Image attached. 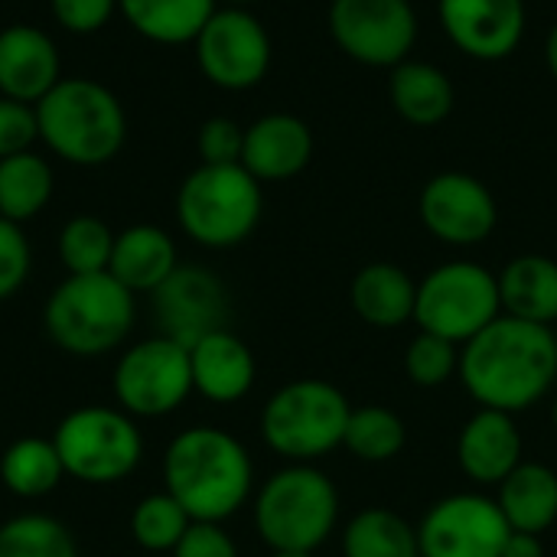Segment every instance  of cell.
<instances>
[{
  "mask_svg": "<svg viewBox=\"0 0 557 557\" xmlns=\"http://www.w3.org/2000/svg\"><path fill=\"white\" fill-rule=\"evenodd\" d=\"M457 375L480 408L506 414L529 411L557 385L555 326L503 313L460 346Z\"/></svg>",
  "mask_w": 557,
  "mask_h": 557,
  "instance_id": "cell-1",
  "label": "cell"
},
{
  "mask_svg": "<svg viewBox=\"0 0 557 557\" xmlns=\"http://www.w3.org/2000/svg\"><path fill=\"white\" fill-rule=\"evenodd\" d=\"M163 483L193 522L222 525L248 503L255 467L245 444L228 431L189 428L166 447Z\"/></svg>",
  "mask_w": 557,
  "mask_h": 557,
  "instance_id": "cell-2",
  "label": "cell"
},
{
  "mask_svg": "<svg viewBox=\"0 0 557 557\" xmlns=\"http://www.w3.org/2000/svg\"><path fill=\"white\" fill-rule=\"evenodd\" d=\"M39 144L62 163L104 166L127 144V111L121 98L85 75L62 78L36 101Z\"/></svg>",
  "mask_w": 557,
  "mask_h": 557,
  "instance_id": "cell-3",
  "label": "cell"
},
{
  "mask_svg": "<svg viewBox=\"0 0 557 557\" xmlns=\"http://www.w3.org/2000/svg\"><path fill=\"white\" fill-rule=\"evenodd\" d=\"M339 525V490L313 463H290L255 496V529L271 552H317Z\"/></svg>",
  "mask_w": 557,
  "mask_h": 557,
  "instance_id": "cell-4",
  "label": "cell"
},
{
  "mask_svg": "<svg viewBox=\"0 0 557 557\" xmlns=\"http://www.w3.org/2000/svg\"><path fill=\"white\" fill-rule=\"evenodd\" d=\"M134 294L108 271L69 274L46 300L42 323L49 339L69 356H104L134 326Z\"/></svg>",
  "mask_w": 557,
  "mask_h": 557,
  "instance_id": "cell-5",
  "label": "cell"
},
{
  "mask_svg": "<svg viewBox=\"0 0 557 557\" xmlns=\"http://www.w3.org/2000/svg\"><path fill=\"white\" fill-rule=\"evenodd\" d=\"M261 183L242 163H199L176 193V222L202 248L242 245L261 222Z\"/></svg>",
  "mask_w": 557,
  "mask_h": 557,
  "instance_id": "cell-6",
  "label": "cell"
},
{
  "mask_svg": "<svg viewBox=\"0 0 557 557\" xmlns=\"http://www.w3.org/2000/svg\"><path fill=\"white\" fill-rule=\"evenodd\" d=\"M349 414L352 405L343 388L323 379H297L268 398L261 411V437L277 457L313 463L343 447Z\"/></svg>",
  "mask_w": 557,
  "mask_h": 557,
  "instance_id": "cell-7",
  "label": "cell"
},
{
  "mask_svg": "<svg viewBox=\"0 0 557 557\" xmlns=\"http://www.w3.org/2000/svg\"><path fill=\"white\" fill-rule=\"evenodd\" d=\"M496 317H503L499 277L476 261H447L418 281L414 323L421 333L463 346Z\"/></svg>",
  "mask_w": 557,
  "mask_h": 557,
  "instance_id": "cell-8",
  "label": "cell"
},
{
  "mask_svg": "<svg viewBox=\"0 0 557 557\" xmlns=\"http://www.w3.org/2000/svg\"><path fill=\"white\" fill-rule=\"evenodd\" d=\"M69 476L88 486H111L131 476L144 457V437L127 411L78 408L62 418L52 437Z\"/></svg>",
  "mask_w": 557,
  "mask_h": 557,
  "instance_id": "cell-9",
  "label": "cell"
},
{
  "mask_svg": "<svg viewBox=\"0 0 557 557\" xmlns=\"http://www.w3.org/2000/svg\"><path fill=\"white\" fill-rule=\"evenodd\" d=\"M196 65L222 91H248L271 72L274 46L264 23L245 7H219L193 39Z\"/></svg>",
  "mask_w": 557,
  "mask_h": 557,
  "instance_id": "cell-10",
  "label": "cell"
},
{
  "mask_svg": "<svg viewBox=\"0 0 557 557\" xmlns=\"http://www.w3.org/2000/svg\"><path fill=\"white\" fill-rule=\"evenodd\" d=\"M330 36L349 59L372 69H395L411 59L418 13L411 0H333Z\"/></svg>",
  "mask_w": 557,
  "mask_h": 557,
  "instance_id": "cell-11",
  "label": "cell"
},
{
  "mask_svg": "<svg viewBox=\"0 0 557 557\" xmlns=\"http://www.w3.org/2000/svg\"><path fill=\"white\" fill-rule=\"evenodd\" d=\"M189 392H196L189 349L170 336L131 346L114 369V398L137 418H163L176 411Z\"/></svg>",
  "mask_w": 557,
  "mask_h": 557,
  "instance_id": "cell-12",
  "label": "cell"
},
{
  "mask_svg": "<svg viewBox=\"0 0 557 557\" xmlns=\"http://www.w3.org/2000/svg\"><path fill=\"white\" fill-rule=\"evenodd\" d=\"M509 535L499 503L483 493L444 496L418 525L421 557H503Z\"/></svg>",
  "mask_w": 557,
  "mask_h": 557,
  "instance_id": "cell-13",
  "label": "cell"
},
{
  "mask_svg": "<svg viewBox=\"0 0 557 557\" xmlns=\"http://www.w3.org/2000/svg\"><path fill=\"white\" fill-rule=\"evenodd\" d=\"M418 215L437 242L470 248L496 232L499 206L483 180H476L473 173L447 170L424 183Z\"/></svg>",
  "mask_w": 557,
  "mask_h": 557,
  "instance_id": "cell-14",
  "label": "cell"
},
{
  "mask_svg": "<svg viewBox=\"0 0 557 557\" xmlns=\"http://www.w3.org/2000/svg\"><path fill=\"white\" fill-rule=\"evenodd\" d=\"M447 39L476 62H503L525 39V0H437Z\"/></svg>",
  "mask_w": 557,
  "mask_h": 557,
  "instance_id": "cell-15",
  "label": "cell"
},
{
  "mask_svg": "<svg viewBox=\"0 0 557 557\" xmlns=\"http://www.w3.org/2000/svg\"><path fill=\"white\" fill-rule=\"evenodd\" d=\"M163 336L183 343L186 349L212 330H222L225 320V287L222 281L196 264H180L166 284L153 294Z\"/></svg>",
  "mask_w": 557,
  "mask_h": 557,
  "instance_id": "cell-16",
  "label": "cell"
},
{
  "mask_svg": "<svg viewBox=\"0 0 557 557\" xmlns=\"http://www.w3.org/2000/svg\"><path fill=\"white\" fill-rule=\"evenodd\" d=\"M62 82V55L55 39L33 23L0 29V98L36 104Z\"/></svg>",
  "mask_w": 557,
  "mask_h": 557,
  "instance_id": "cell-17",
  "label": "cell"
},
{
  "mask_svg": "<svg viewBox=\"0 0 557 557\" xmlns=\"http://www.w3.org/2000/svg\"><path fill=\"white\" fill-rule=\"evenodd\" d=\"M313 157V134L304 117L274 111L245 127L242 166L258 183H284L307 170Z\"/></svg>",
  "mask_w": 557,
  "mask_h": 557,
  "instance_id": "cell-18",
  "label": "cell"
},
{
  "mask_svg": "<svg viewBox=\"0 0 557 557\" xmlns=\"http://www.w3.org/2000/svg\"><path fill=\"white\" fill-rule=\"evenodd\" d=\"M457 463L476 486H499L522 463V431L516 414L476 408L457 437Z\"/></svg>",
  "mask_w": 557,
  "mask_h": 557,
  "instance_id": "cell-19",
  "label": "cell"
},
{
  "mask_svg": "<svg viewBox=\"0 0 557 557\" xmlns=\"http://www.w3.org/2000/svg\"><path fill=\"white\" fill-rule=\"evenodd\" d=\"M189 366H193V388L215 405L242 401L258 375L251 349L225 326L206 333L189 346Z\"/></svg>",
  "mask_w": 557,
  "mask_h": 557,
  "instance_id": "cell-20",
  "label": "cell"
},
{
  "mask_svg": "<svg viewBox=\"0 0 557 557\" xmlns=\"http://www.w3.org/2000/svg\"><path fill=\"white\" fill-rule=\"evenodd\" d=\"M176 268V242L160 225L140 222L114 235L108 274H114L131 294H157Z\"/></svg>",
  "mask_w": 557,
  "mask_h": 557,
  "instance_id": "cell-21",
  "label": "cell"
},
{
  "mask_svg": "<svg viewBox=\"0 0 557 557\" xmlns=\"http://www.w3.org/2000/svg\"><path fill=\"white\" fill-rule=\"evenodd\" d=\"M349 304L356 317L372 330H398L405 323H414L418 284L401 264L372 261L356 271L349 284Z\"/></svg>",
  "mask_w": 557,
  "mask_h": 557,
  "instance_id": "cell-22",
  "label": "cell"
},
{
  "mask_svg": "<svg viewBox=\"0 0 557 557\" xmlns=\"http://www.w3.org/2000/svg\"><path fill=\"white\" fill-rule=\"evenodd\" d=\"M388 72V101L401 121L414 127H437L454 114L457 88L441 65L405 59Z\"/></svg>",
  "mask_w": 557,
  "mask_h": 557,
  "instance_id": "cell-23",
  "label": "cell"
},
{
  "mask_svg": "<svg viewBox=\"0 0 557 557\" xmlns=\"http://www.w3.org/2000/svg\"><path fill=\"white\" fill-rule=\"evenodd\" d=\"M503 313L555 326L557 323V261L548 255H519L499 274Z\"/></svg>",
  "mask_w": 557,
  "mask_h": 557,
  "instance_id": "cell-24",
  "label": "cell"
},
{
  "mask_svg": "<svg viewBox=\"0 0 557 557\" xmlns=\"http://www.w3.org/2000/svg\"><path fill=\"white\" fill-rule=\"evenodd\" d=\"M496 503L512 532L542 535L557 522V473L548 463L522 460L499 483Z\"/></svg>",
  "mask_w": 557,
  "mask_h": 557,
  "instance_id": "cell-25",
  "label": "cell"
},
{
  "mask_svg": "<svg viewBox=\"0 0 557 557\" xmlns=\"http://www.w3.org/2000/svg\"><path fill=\"white\" fill-rule=\"evenodd\" d=\"M215 10L219 0H117L127 26L157 46L193 42Z\"/></svg>",
  "mask_w": 557,
  "mask_h": 557,
  "instance_id": "cell-26",
  "label": "cell"
},
{
  "mask_svg": "<svg viewBox=\"0 0 557 557\" xmlns=\"http://www.w3.org/2000/svg\"><path fill=\"white\" fill-rule=\"evenodd\" d=\"M55 189V170L49 157L23 150L0 160V215L23 225L36 219Z\"/></svg>",
  "mask_w": 557,
  "mask_h": 557,
  "instance_id": "cell-27",
  "label": "cell"
},
{
  "mask_svg": "<svg viewBox=\"0 0 557 557\" xmlns=\"http://www.w3.org/2000/svg\"><path fill=\"white\" fill-rule=\"evenodd\" d=\"M343 557H421L418 525L385 506L359 509L343 529Z\"/></svg>",
  "mask_w": 557,
  "mask_h": 557,
  "instance_id": "cell-28",
  "label": "cell"
},
{
  "mask_svg": "<svg viewBox=\"0 0 557 557\" xmlns=\"http://www.w3.org/2000/svg\"><path fill=\"white\" fill-rule=\"evenodd\" d=\"M65 476L62 457L52 441L42 437H23L13 441L0 457V480L3 486L20 499H39L49 496Z\"/></svg>",
  "mask_w": 557,
  "mask_h": 557,
  "instance_id": "cell-29",
  "label": "cell"
},
{
  "mask_svg": "<svg viewBox=\"0 0 557 557\" xmlns=\"http://www.w3.org/2000/svg\"><path fill=\"white\" fill-rule=\"evenodd\" d=\"M408 444V428L405 418L385 405H362L352 408L343 447L362 460V463H388L395 460Z\"/></svg>",
  "mask_w": 557,
  "mask_h": 557,
  "instance_id": "cell-30",
  "label": "cell"
},
{
  "mask_svg": "<svg viewBox=\"0 0 557 557\" xmlns=\"http://www.w3.org/2000/svg\"><path fill=\"white\" fill-rule=\"evenodd\" d=\"M0 557H78V548L59 519L26 512L0 525Z\"/></svg>",
  "mask_w": 557,
  "mask_h": 557,
  "instance_id": "cell-31",
  "label": "cell"
},
{
  "mask_svg": "<svg viewBox=\"0 0 557 557\" xmlns=\"http://www.w3.org/2000/svg\"><path fill=\"white\" fill-rule=\"evenodd\" d=\"M114 232L98 215H72L59 232V261L69 274L108 271Z\"/></svg>",
  "mask_w": 557,
  "mask_h": 557,
  "instance_id": "cell-32",
  "label": "cell"
},
{
  "mask_svg": "<svg viewBox=\"0 0 557 557\" xmlns=\"http://www.w3.org/2000/svg\"><path fill=\"white\" fill-rule=\"evenodd\" d=\"M189 525H193V519L170 493L144 496L131 516V532H134L137 545L147 552H173Z\"/></svg>",
  "mask_w": 557,
  "mask_h": 557,
  "instance_id": "cell-33",
  "label": "cell"
},
{
  "mask_svg": "<svg viewBox=\"0 0 557 557\" xmlns=\"http://www.w3.org/2000/svg\"><path fill=\"white\" fill-rule=\"evenodd\" d=\"M457 369H460V346L444 336L418 330V336L405 349V372L418 388H441L457 375Z\"/></svg>",
  "mask_w": 557,
  "mask_h": 557,
  "instance_id": "cell-34",
  "label": "cell"
},
{
  "mask_svg": "<svg viewBox=\"0 0 557 557\" xmlns=\"http://www.w3.org/2000/svg\"><path fill=\"white\" fill-rule=\"evenodd\" d=\"M33 248L23 225L0 215V304L10 300L29 277Z\"/></svg>",
  "mask_w": 557,
  "mask_h": 557,
  "instance_id": "cell-35",
  "label": "cell"
},
{
  "mask_svg": "<svg viewBox=\"0 0 557 557\" xmlns=\"http://www.w3.org/2000/svg\"><path fill=\"white\" fill-rule=\"evenodd\" d=\"M242 147H245V127L235 117L215 114L199 124L196 150L202 163H242Z\"/></svg>",
  "mask_w": 557,
  "mask_h": 557,
  "instance_id": "cell-36",
  "label": "cell"
},
{
  "mask_svg": "<svg viewBox=\"0 0 557 557\" xmlns=\"http://www.w3.org/2000/svg\"><path fill=\"white\" fill-rule=\"evenodd\" d=\"M52 20L72 36H91L111 23L117 0H49Z\"/></svg>",
  "mask_w": 557,
  "mask_h": 557,
  "instance_id": "cell-37",
  "label": "cell"
},
{
  "mask_svg": "<svg viewBox=\"0 0 557 557\" xmlns=\"http://www.w3.org/2000/svg\"><path fill=\"white\" fill-rule=\"evenodd\" d=\"M39 140L36 104H23L13 98H0V160L33 150Z\"/></svg>",
  "mask_w": 557,
  "mask_h": 557,
  "instance_id": "cell-38",
  "label": "cell"
},
{
  "mask_svg": "<svg viewBox=\"0 0 557 557\" xmlns=\"http://www.w3.org/2000/svg\"><path fill=\"white\" fill-rule=\"evenodd\" d=\"M173 557H238V548L219 522H193Z\"/></svg>",
  "mask_w": 557,
  "mask_h": 557,
  "instance_id": "cell-39",
  "label": "cell"
},
{
  "mask_svg": "<svg viewBox=\"0 0 557 557\" xmlns=\"http://www.w3.org/2000/svg\"><path fill=\"white\" fill-rule=\"evenodd\" d=\"M503 557H545V545H542V535H529V532H512Z\"/></svg>",
  "mask_w": 557,
  "mask_h": 557,
  "instance_id": "cell-40",
  "label": "cell"
},
{
  "mask_svg": "<svg viewBox=\"0 0 557 557\" xmlns=\"http://www.w3.org/2000/svg\"><path fill=\"white\" fill-rule=\"evenodd\" d=\"M545 65L557 82V23L548 29V39H545Z\"/></svg>",
  "mask_w": 557,
  "mask_h": 557,
  "instance_id": "cell-41",
  "label": "cell"
},
{
  "mask_svg": "<svg viewBox=\"0 0 557 557\" xmlns=\"http://www.w3.org/2000/svg\"><path fill=\"white\" fill-rule=\"evenodd\" d=\"M251 3H258V0H219V7H251Z\"/></svg>",
  "mask_w": 557,
  "mask_h": 557,
  "instance_id": "cell-42",
  "label": "cell"
},
{
  "mask_svg": "<svg viewBox=\"0 0 557 557\" xmlns=\"http://www.w3.org/2000/svg\"><path fill=\"white\" fill-rule=\"evenodd\" d=\"M271 557H313V552H271Z\"/></svg>",
  "mask_w": 557,
  "mask_h": 557,
  "instance_id": "cell-43",
  "label": "cell"
},
{
  "mask_svg": "<svg viewBox=\"0 0 557 557\" xmlns=\"http://www.w3.org/2000/svg\"><path fill=\"white\" fill-rule=\"evenodd\" d=\"M552 424H555V431H557V395H555V401H552Z\"/></svg>",
  "mask_w": 557,
  "mask_h": 557,
  "instance_id": "cell-44",
  "label": "cell"
}]
</instances>
